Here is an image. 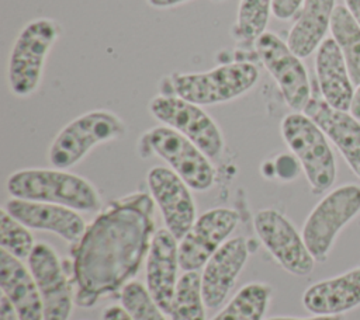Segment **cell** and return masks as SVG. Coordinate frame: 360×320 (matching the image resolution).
Listing matches in <instances>:
<instances>
[{
    "label": "cell",
    "instance_id": "obj_32",
    "mask_svg": "<svg viewBox=\"0 0 360 320\" xmlns=\"http://www.w3.org/2000/svg\"><path fill=\"white\" fill-rule=\"evenodd\" d=\"M266 320H343L342 314H333V316H325V314H314L312 317H288V316H278V317H270Z\"/></svg>",
    "mask_w": 360,
    "mask_h": 320
},
{
    "label": "cell",
    "instance_id": "obj_26",
    "mask_svg": "<svg viewBox=\"0 0 360 320\" xmlns=\"http://www.w3.org/2000/svg\"><path fill=\"white\" fill-rule=\"evenodd\" d=\"M273 0H240L238 6L235 36L242 42H256L266 32Z\"/></svg>",
    "mask_w": 360,
    "mask_h": 320
},
{
    "label": "cell",
    "instance_id": "obj_6",
    "mask_svg": "<svg viewBox=\"0 0 360 320\" xmlns=\"http://www.w3.org/2000/svg\"><path fill=\"white\" fill-rule=\"evenodd\" d=\"M124 121L108 109H93L70 121L55 136L48 159L55 168L66 170L79 163L94 146L124 136Z\"/></svg>",
    "mask_w": 360,
    "mask_h": 320
},
{
    "label": "cell",
    "instance_id": "obj_2",
    "mask_svg": "<svg viewBox=\"0 0 360 320\" xmlns=\"http://www.w3.org/2000/svg\"><path fill=\"white\" fill-rule=\"evenodd\" d=\"M7 191L13 198L58 204L75 211L90 212L101 206L96 187L77 174L62 168H24L7 178Z\"/></svg>",
    "mask_w": 360,
    "mask_h": 320
},
{
    "label": "cell",
    "instance_id": "obj_21",
    "mask_svg": "<svg viewBox=\"0 0 360 320\" xmlns=\"http://www.w3.org/2000/svg\"><path fill=\"white\" fill-rule=\"evenodd\" d=\"M0 289L20 320H44V303L35 279L21 260L0 248Z\"/></svg>",
    "mask_w": 360,
    "mask_h": 320
},
{
    "label": "cell",
    "instance_id": "obj_4",
    "mask_svg": "<svg viewBox=\"0 0 360 320\" xmlns=\"http://www.w3.org/2000/svg\"><path fill=\"white\" fill-rule=\"evenodd\" d=\"M259 80V70L250 62H233L198 73H174L170 87L174 95L197 105H214L232 101Z\"/></svg>",
    "mask_w": 360,
    "mask_h": 320
},
{
    "label": "cell",
    "instance_id": "obj_23",
    "mask_svg": "<svg viewBox=\"0 0 360 320\" xmlns=\"http://www.w3.org/2000/svg\"><path fill=\"white\" fill-rule=\"evenodd\" d=\"M330 31L342 51L353 84L360 86V25L346 6L335 7Z\"/></svg>",
    "mask_w": 360,
    "mask_h": 320
},
{
    "label": "cell",
    "instance_id": "obj_17",
    "mask_svg": "<svg viewBox=\"0 0 360 320\" xmlns=\"http://www.w3.org/2000/svg\"><path fill=\"white\" fill-rule=\"evenodd\" d=\"M179 243L165 227L155 232L146 255V289L163 313L169 314L177 286Z\"/></svg>",
    "mask_w": 360,
    "mask_h": 320
},
{
    "label": "cell",
    "instance_id": "obj_30",
    "mask_svg": "<svg viewBox=\"0 0 360 320\" xmlns=\"http://www.w3.org/2000/svg\"><path fill=\"white\" fill-rule=\"evenodd\" d=\"M0 320H20L13 303L3 293L0 298Z\"/></svg>",
    "mask_w": 360,
    "mask_h": 320
},
{
    "label": "cell",
    "instance_id": "obj_3",
    "mask_svg": "<svg viewBox=\"0 0 360 320\" xmlns=\"http://www.w3.org/2000/svg\"><path fill=\"white\" fill-rule=\"evenodd\" d=\"M59 34V24L45 17L31 20L21 28L7 63V81L14 95L28 97L38 90L48 53Z\"/></svg>",
    "mask_w": 360,
    "mask_h": 320
},
{
    "label": "cell",
    "instance_id": "obj_9",
    "mask_svg": "<svg viewBox=\"0 0 360 320\" xmlns=\"http://www.w3.org/2000/svg\"><path fill=\"white\" fill-rule=\"evenodd\" d=\"M145 138L150 152L163 159L191 189L207 191L212 187L215 168L188 138L166 125L152 128Z\"/></svg>",
    "mask_w": 360,
    "mask_h": 320
},
{
    "label": "cell",
    "instance_id": "obj_25",
    "mask_svg": "<svg viewBox=\"0 0 360 320\" xmlns=\"http://www.w3.org/2000/svg\"><path fill=\"white\" fill-rule=\"evenodd\" d=\"M201 275L197 271L184 272L176 286L170 305V320H205Z\"/></svg>",
    "mask_w": 360,
    "mask_h": 320
},
{
    "label": "cell",
    "instance_id": "obj_29",
    "mask_svg": "<svg viewBox=\"0 0 360 320\" xmlns=\"http://www.w3.org/2000/svg\"><path fill=\"white\" fill-rule=\"evenodd\" d=\"M302 3L304 0H273V15L277 20H290Z\"/></svg>",
    "mask_w": 360,
    "mask_h": 320
},
{
    "label": "cell",
    "instance_id": "obj_1",
    "mask_svg": "<svg viewBox=\"0 0 360 320\" xmlns=\"http://www.w3.org/2000/svg\"><path fill=\"white\" fill-rule=\"evenodd\" d=\"M153 202L145 192L122 196L87 226L73 255L76 305H96L138 272L155 234Z\"/></svg>",
    "mask_w": 360,
    "mask_h": 320
},
{
    "label": "cell",
    "instance_id": "obj_18",
    "mask_svg": "<svg viewBox=\"0 0 360 320\" xmlns=\"http://www.w3.org/2000/svg\"><path fill=\"white\" fill-rule=\"evenodd\" d=\"M304 114L323 131L352 171L360 178V121L349 111L332 108L319 97H311Z\"/></svg>",
    "mask_w": 360,
    "mask_h": 320
},
{
    "label": "cell",
    "instance_id": "obj_28",
    "mask_svg": "<svg viewBox=\"0 0 360 320\" xmlns=\"http://www.w3.org/2000/svg\"><path fill=\"white\" fill-rule=\"evenodd\" d=\"M0 246L18 260H28L35 243L32 234L4 208L0 211Z\"/></svg>",
    "mask_w": 360,
    "mask_h": 320
},
{
    "label": "cell",
    "instance_id": "obj_27",
    "mask_svg": "<svg viewBox=\"0 0 360 320\" xmlns=\"http://www.w3.org/2000/svg\"><path fill=\"white\" fill-rule=\"evenodd\" d=\"M120 300L132 320H166L163 310L138 281H129L122 286Z\"/></svg>",
    "mask_w": 360,
    "mask_h": 320
},
{
    "label": "cell",
    "instance_id": "obj_19",
    "mask_svg": "<svg viewBox=\"0 0 360 320\" xmlns=\"http://www.w3.org/2000/svg\"><path fill=\"white\" fill-rule=\"evenodd\" d=\"M315 72L323 101L332 108L350 111L354 84L342 51L333 38H326L316 49Z\"/></svg>",
    "mask_w": 360,
    "mask_h": 320
},
{
    "label": "cell",
    "instance_id": "obj_11",
    "mask_svg": "<svg viewBox=\"0 0 360 320\" xmlns=\"http://www.w3.org/2000/svg\"><path fill=\"white\" fill-rule=\"evenodd\" d=\"M253 225L263 246L285 271L298 276L312 272L315 258L302 234L281 212L273 208L262 209L255 215Z\"/></svg>",
    "mask_w": 360,
    "mask_h": 320
},
{
    "label": "cell",
    "instance_id": "obj_5",
    "mask_svg": "<svg viewBox=\"0 0 360 320\" xmlns=\"http://www.w3.org/2000/svg\"><path fill=\"white\" fill-rule=\"evenodd\" d=\"M281 135L300 161L314 194L329 189L336 180V161L323 131L304 112L287 114Z\"/></svg>",
    "mask_w": 360,
    "mask_h": 320
},
{
    "label": "cell",
    "instance_id": "obj_20",
    "mask_svg": "<svg viewBox=\"0 0 360 320\" xmlns=\"http://www.w3.org/2000/svg\"><path fill=\"white\" fill-rule=\"evenodd\" d=\"M312 314H342L360 306V265L338 276L312 284L302 295Z\"/></svg>",
    "mask_w": 360,
    "mask_h": 320
},
{
    "label": "cell",
    "instance_id": "obj_12",
    "mask_svg": "<svg viewBox=\"0 0 360 320\" xmlns=\"http://www.w3.org/2000/svg\"><path fill=\"white\" fill-rule=\"evenodd\" d=\"M238 222L239 215L229 208H214L200 215L191 229L180 239V268L187 272L205 265L211 255L228 240Z\"/></svg>",
    "mask_w": 360,
    "mask_h": 320
},
{
    "label": "cell",
    "instance_id": "obj_13",
    "mask_svg": "<svg viewBox=\"0 0 360 320\" xmlns=\"http://www.w3.org/2000/svg\"><path fill=\"white\" fill-rule=\"evenodd\" d=\"M28 268L42 298L44 320H68L75 295L56 251L46 243H35L28 257Z\"/></svg>",
    "mask_w": 360,
    "mask_h": 320
},
{
    "label": "cell",
    "instance_id": "obj_35",
    "mask_svg": "<svg viewBox=\"0 0 360 320\" xmlns=\"http://www.w3.org/2000/svg\"><path fill=\"white\" fill-rule=\"evenodd\" d=\"M345 4L360 25V0H345Z\"/></svg>",
    "mask_w": 360,
    "mask_h": 320
},
{
    "label": "cell",
    "instance_id": "obj_16",
    "mask_svg": "<svg viewBox=\"0 0 360 320\" xmlns=\"http://www.w3.org/2000/svg\"><path fill=\"white\" fill-rule=\"evenodd\" d=\"M3 208L24 226L55 233L66 241H79L87 229L79 212L63 205L11 198Z\"/></svg>",
    "mask_w": 360,
    "mask_h": 320
},
{
    "label": "cell",
    "instance_id": "obj_33",
    "mask_svg": "<svg viewBox=\"0 0 360 320\" xmlns=\"http://www.w3.org/2000/svg\"><path fill=\"white\" fill-rule=\"evenodd\" d=\"M190 0H148L149 6L155 7V8H170V7H176L179 4L187 3Z\"/></svg>",
    "mask_w": 360,
    "mask_h": 320
},
{
    "label": "cell",
    "instance_id": "obj_24",
    "mask_svg": "<svg viewBox=\"0 0 360 320\" xmlns=\"http://www.w3.org/2000/svg\"><path fill=\"white\" fill-rule=\"evenodd\" d=\"M270 295L271 289L266 284H248L212 320H263Z\"/></svg>",
    "mask_w": 360,
    "mask_h": 320
},
{
    "label": "cell",
    "instance_id": "obj_14",
    "mask_svg": "<svg viewBox=\"0 0 360 320\" xmlns=\"http://www.w3.org/2000/svg\"><path fill=\"white\" fill-rule=\"evenodd\" d=\"M150 196L158 204L166 229L177 239L191 229L195 222V204L191 188L172 170L155 166L146 175Z\"/></svg>",
    "mask_w": 360,
    "mask_h": 320
},
{
    "label": "cell",
    "instance_id": "obj_7",
    "mask_svg": "<svg viewBox=\"0 0 360 320\" xmlns=\"http://www.w3.org/2000/svg\"><path fill=\"white\" fill-rule=\"evenodd\" d=\"M360 213V185L343 184L326 194L311 211L302 239L315 258L326 260L339 232Z\"/></svg>",
    "mask_w": 360,
    "mask_h": 320
},
{
    "label": "cell",
    "instance_id": "obj_15",
    "mask_svg": "<svg viewBox=\"0 0 360 320\" xmlns=\"http://www.w3.org/2000/svg\"><path fill=\"white\" fill-rule=\"evenodd\" d=\"M248 257V241L240 236L226 240L211 255L201 274L202 299L208 309H217L224 303Z\"/></svg>",
    "mask_w": 360,
    "mask_h": 320
},
{
    "label": "cell",
    "instance_id": "obj_31",
    "mask_svg": "<svg viewBox=\"0 0 360 320\" xmlns=\"http://www.w3.org/2000/svg\"><path fill=\"white\" fill-rule=\"evenodd\" d=\"M103 320H132L128 312L118 305L108 306L103 313Z\"/></svg>",
    "mask_w": 360,
    "mask_h": 320
},
{
    "label": "cell",
    "instance_id": "obj_8",
    "mask_svg": "<svg viewBox=\"0 0 360 320\" xmlns=\"http://www.w3.org/2000/svg\"><path fill=\"white\" fill-rule=\"evenodd\" d=\"M149 111L163 125L188 138L210 159L222 154L225 147L222 132L201 105L174 94H159L150 100Z\"/></svg>",
    "mask_w": 360,
    "mask_h": 320
},
{
    "label": "cell",
    "instance_id": "obj_22",
    "mask_svg": "<svg viewBox=\"0 0 360 320\" xmlns=\"http://www.w3.org/2000/svg\"><path fill=\"white\" fill-rule=\"evenodd\" d=\"M335 7V0H304L285 41L298 58L309 56L325 41Z\"/></svg>",
    "mask_w": 360,
    "mask_h": 320
},
{
    "label": "cell",
    "instance_id": "obj_10",
    "mask_svg": "<svg viewBox=\"0 0 360 320\" xmlns=\"http://www.w3.org/2000/svg\"><path fill=\"white\" fill-rule=\"evenodd\" d=\"M255 48L260 62L277 83L285 104L295 112L304 111L312 95L301 58L274 32L262 34L256 39Z\"/></svg>",
    "mask_w": 360,
    "mask_h": 320
},
{
    "label": "cell",
    "instance_id": "obj_34",
    "mask_svg": "<svg viewBox=\"0 0 360 320\" xmlns=\"http://www.w3.org/2000/svg\"><path fill=\"white\" fill-rule=\"evenodd\" d=\"M350 114L360 121V86H357V88L354 90V95H353V101H352V107H350Z\"/></svg>",
    "mask_w": 360,
    "mask_h": 320
}]
</instances>
